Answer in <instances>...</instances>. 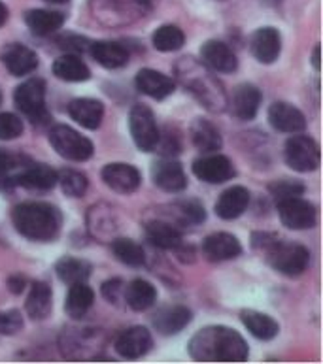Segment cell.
<instances>
[{"label":"cell","instance_id":"6da1fadb","mask_svg":"<svg viewBox=\"0 0 323 364\" xmlns=\"http://www.w3.org/2000/svg\"><path fill=\"white\" fill-rule=\"evenodd\" d=\"M189 353L201 363H244L248 359V343L233 328L208 326L193 336Z\"/></svg>","mask_w":323,"mask_h":364},{"label":"cell","instance_id":"7a4b0ae2","mask_svg":"<svg viewBox=\"0 0 323 364\" xmlns=\"http://www.w3.org/2000/svg\"><path fill=\"white\" fill-rule=\"evenodd\" d=\"M17 232L36 242H50L60 230V213L51 204L25 202L14 208L11 213Z\"/></svg>","mask_w":323,"mask_h":364},{"label":"cell","instance_id":"3957f363","mask_svg":"<svg viewBox=\"0 0 323 364\" xmlns=\"http://www.w3.org/2000/svg\"><path fill=\"white\" fill-rule=\"evenodd\" d=\"M16 108L23 115H27L34 125H44L50 121V114L46 108V83L40 77H31L21 83L14 92Z\"/></svg>","mask_w":323,"mask_h":364},{"label":"cell","instance_id":"277c9868","mask_svg":"<svg viewBox=\"0 0 323 364\" xmlns=\"http://www.w3.org/2000/svg\"><path fill=\"white\" fill-rule=\"evenodd\" d=\"M265 251H267V261L270 267L276 272L290 277L301 276L310 261V253L307 247L297 244H282L278 240H274Z\"/></svg>","mask_w":323,"mask_h":364},{"label":"cell","instance_id":"5b68a950","mask_svg":"<svg viewBox=\"0 0 323 364\" xmlns=\"http://www.w3.org/2000/svg\"><path fill=\"white\" fill-rule=\"evenodd\" d=\"M50 144L60 157L68 161H88L93 157V144L80 132L66 125H57L50 131Z\"/></svg>","mask_w":323,"mask_h":364},{"label":"cell","instance_id":"8992f818","mask_svg":"<svg viewBox=\"0 0 323 364\" xmlns=\"http://www.w3.org/2000/svg\"><path fill=\"white\" fill-rule=\"evenodd\" d=\"M129 127H131L132 140L142 151H154L159 146L161 134L155 123L154 112L144 106V104H137L131 109V117H129Z\"/></svg>","mask_w":323,"mask_h":364},{"label":"cell","instance_id":"52a82bcc","mask_svg":"<svg viewBox=\"0 0 323 364\" xmlns=\"http://www.w3.org/2000/svg\"><path fill=\"white\" fill-rule=\"evenodd\" d=\"M280 221L291 230H307L316 225L318 210L312 202L305 200L301 196H290L276 202Z\"/></svg>","mask_w":323,"mask_h":364},{"label":"cell","instance_id":"ba28073f","mask_svg":"<svg viewBox=\"0 0 323 364\" xmlns=\"http://www.w3.org/2000/svg\"><path fill=\"white\" fill-rule=\"evenodd\" d=\"M284 155L287 166L297 172H312L319 166V146L310 136H291Z\"/></svg>","mask_w":323,"mask_h":364},{"label":"cell","instance_id":"9c48e42d","mask_svg":"<svg viewBox=\"0 0 323 364\" xmlns=\"http://www.w3.org/2000/svg\"><path fill=\"white\" fill-rule=\"evenodd\" d=\"M193 174L206 183H225L235 178V166L223 155H206L193 163Z\"/></svg>","mask_w":323,"mask_h":364},{"label":"cell","instance_id":"30bf717a","mask_svg":"<svg viewBox=\"0 0 323 364\" xmlns=\"http://www.w3.org/2000/svg\"><path fill=\"white\" fill-rule=\"evenodd\" d=\"M102 180L110 189L121 195H129L140 187V172L134 166L125 163H112L102 170Z\"/></svg>","mask_w":323,"mask_h":364},{"label":"cell","instance_id":"8fae6325","mask_svg":"<svg viewBox=\"0 0 323 364\" xmlns=\"http://www.w3.org/2000/svg\"><path fill=\"white\" fill-rule=\"evenodd\" d=\"M152 334L148 328L144 326H132L121 332L117 342H115V351L123 357V359H140L152 349Z\"/></svg>","mask_w":323,"mask_h":364},{"label":"cell","instance_id":"7c38bea8","mask_svg":"<svg viewBox=\"0 0 323 364\" xmlns=\"http://www.w3.org/2000/svg\"><path fill=\"white\" fill-rule=\"evenodd\" d=\"M154 183L166 193H180L187 187V176L181 168V164L172 159L157 161L152 168Z\"/></svg>","mask_w":323,"mask_h":364},{"label":"cell","instance_id":"4fadbf2b","mask_svg":"<svg viewBox=\"0 0 323 364\" xmlns=\"http://www.w3.org/2000/svg\"><path fill=\"white\" fill-rule=\"evenodd\" d=\"M2 63L14 76H27L38 68V55L23 44H10L2 49Z\"/></svg>","mask_w":323,"mask_h":364},{"label":"cell","instance_id":"5bb4252c","mask_svg":"<svg viewBox=\"0 0 323 364\" xmlns=\"http://www.w3.org/2000/svg\"><path fill=\"white\" fill-rule=\"evenodd\" d=\"M261 106V91L252 83H242L233 91L231 97V112L242 121L253 119Z\"/></svg>","mask_w":323,"mask_h":364},{"label":"cell","instance_id":"9a60e30c","mask_svg":"<svg viewBox=\"0 0 323 364\" xmlns=\"http://www.w3.org/2000/svg\"><path fill=\"white\" fill-rule=\"evenodd\" d=\"M201 59L212 70L223 72V74L235 72L236 66H238L235 51L223 42H218V40H210L201 48Z\"/></svg>","mask_w":323,"mask_h":364},{"label":"cell","instance_id":"2e32d148","mask_svg":"<svg viewBox=\"0 0 323 364\" xmlns=\"http://www.w3.org/2000/svg\"><path fill=\"white\" fill-rule=\"evenodd\" d=\"M269 121L276 131L291 134L305 131L307 127V119L301 109L287 102H274L269 109Z\"/></svg>","mask_w":323,"mask_h":364},{"label":"cell","instance_id":"e0dca14e","mask_svg":"<svg viewBox=\"0 0 323 364\" xmlns=\"http://www.w3.org/2000/svg\"><path fill=\"white\" fill-rule=\"evenodd\" d=\"M68 114L78 125L95 131L99 129L105 117V104L95 98H76L68 104Z\"/></svg>","mask_w":323,"mask_h":364},{"label":"cell","instance_id":"ac0fdd59","mask_svg":"<svg viewBox=\"0 0 323 364\" xmlns=\"http://www.w3.org/2000/svg\"><path fill=\"white\" fill-rule=\"evenodd\" d=\"M282 51V36L276 28L263 27L253 34L252 38V53L255 59L263 65H270L280 57Z\"/></svg>","mask_w":323,"mask_h":364},{"label":"cell","instance_id":"d6986e66","mask_svg":"<svg viewBox=\"0 0 323 364\" xmlns=\"http://www.w3.org/2000/svg\"><path fill=\"white\" fill-rule=\"evenodd\" d=\"M203 251L210 261H229V259L240 255L242 245L233 234L216 232L204 240Z\"/></svg>","mask_w":323,"mask_h":364},{"label":"cell","instance_id":"ffe728a7","mask_svg":"<svg viewBox=\"0 0 323 364\" xmlns=\"http://www.w3.org/2000/svg\"><path fill=\"white\" fill-rule=\"evenodd\" d=\"M137 87L138 91L148 95V97L155 98V100H163L169 95L174 92L176 83L172 82V77L164 76L161 72L152 70V68H144L137 74Z\"/></svg>","mask_w":323,"mask_h":364},{"label":"cell","instance_id":"44dd1931","mask_svg":"<svg viewBox=\"0 0 323 364\" xmlns=\"http://www.w3.org/2000/svg\"><path fill=\"white\" fill-rule=\"evenodd\" d=\"M248 204H250V193H248V189H244V187H231L216 202V213H218V218L231 221V219L240 218L242 213L246 212Z\"/></svg>","mask_w":323,"mask_h":364},{"label":"cell","instance_id":"7402d4cb","mask_svg":"<svg viewBox=\"0 0 323 364\" xmlns=\"http://www.w3.org/2000/svg\"><path fill=\"white\" fill-rule=\"evenodd\" d=\"M16 183L27 189L48 191L57 183V172L48 164H28L16 176Z\"/></svg>","mask_w":323,"mask_h":364},{"label":"cell","instance_id":"603a6c76","mask_svg":"<svg viewBox=\"0 0 323 364\" xmlns=\"http://www.w3.org/2000/svg\"><path fill=\"white\" fill-rule=\"evenodd\" d=\"M191 323V311L184 308V306H172V308H164L161 310L154 319V326L161 334L170 336V334H178L184 331L187 325Z\"/></svg>","mask_w":323,"mask_h":364},{"label":"cell","instance_id":"cb8c5ba5","mask_svg":"<svg viewBox=\"0 0 323 364\" xmlns=\"http://www.w3.org/2000/svg\"><path fill=\"white\" fill-rule=\"evenodd\" d=\"M125 300L129 308L134 311H146L155 304L157 300V291L146 279H134L127 285Z\"/></svg>","mask_w":323,"mask_h":364},{"label":"cell","instance_id":"d4e9b609","mask_svg":"<svg viewBox=\"0 0 323 364\" xmlns=\"http://www.w3.org/2000/svg\"><path fill=\"white\" fill-rule=\"evenodd\" d=\"M25 23L36 36H48L63 27L65 16L51 10H31L25 16Z\"/></svg>","mask_w":323,"mask_h":364},{"label":"cell","instance_id":"484cf974","mask_svg":"<svg viewBox=\"0 0 323 364\" xmlns=\"http://www.w3.org/2000/svg\"><path fill=\"white\" fill-rule=\"evenodd\" d=\"M93 289L88 287L85 282L74 283V285H70V291H68V296H66V314H68L72 319H82V317L89 311V308L93 306Z\"/></svg>","mask_w":323,"mask_h":364},{"label":"cell","instance_id":"4316f807","mask_svg":"<svg viewBox=\"0 0 323 364\" xmlns=\"http://www.w3.org/2000/svg\"><path fill=\"white\" fill-rule=\"evenodd\" d=\"M91 55L105 68H121L129 60L127 49L117 42H95L91 44Z\"/></svg>","mask_w":323,"mask_h":364},{"label":"cell","instance_id":"83f0119b","mask_svg":"<svg viewBox=\"0 0 323 364\" xmlns=\"http://www.w3.org/2000/svg\"><path fill=\"white\" fill-rule=\"evenodd\" d=\"M240 319L248 331L252 332L255 338H259V340H272L280 332L278 323L270 316H267V314H261V311L244 310L240 314Z\"/></svg>","mask_w":323,"mask_h":364},{"label":"cell","instance_id":"f1b7e54d","mask_svg":"<svg viewBox=\"0 0 323 364\" xmlns=\"http://www.w3.org/2000/svg\"><path fill=\"white\" fill-rule=\"evenodd\" d=\"M53 74L65 82H88L91 77L88 65L76 55H63L53 63Z\"/></svg>","mask_w":323,"mask_h":364},{"label":"cell","instance_id":"f546056e","mask_svg":"<svg viewBox=\"0 0 323 364\" xmlns=\"http://www.w3.org/2000/svg\"><path fill=\"white\" fill-rule=\"evenodd\" d=\"M148 240L161 250H176L181 245V232L166 221H152L146 227Z\"/></svg>","mask_w":323,"mask_h":364},{"label":"cell","instance_id":"4dcf8cb0","mask_svg":"<svg viewBox=\"0 0 323 364\" xmlns=\"http://www.w3.org/2000/svg\"><path fill=\"white\" fill-rule=\"evenodd\" d=\"M191 140L198 151L204 153L218 151L219 147H221V136H219L218 129L206 119H197L193 123Z\"/></svg>","mask_w":323,"mask_h":364},{"label":"cell","instance_id":"1f68e13d","mask_svg":"<svg viewBox=\"0 0 323 364\" xmlns=\"http://www.w3.org/2000/svg\"><path fill=\"white\" fill-rule=\"evenodd\" d=\"M51 289L48 283H34L27 296V314L33 319H46L51 311Z\"/></svg>","mask_w":323,"mask_h":364},{"label":"cell","instance_id":"d6a6232c","mask_svg":"<svg viewBox=\"0 0 323 364\" xmlns=\"http://www.w3.org/2000/svg\"><path fill=\"white\" fill-rule=\"evenodd\" d=\"M55 272H57L60 282L68 283V285H74V283H83L89 276H91V267H89L85 261L72 259V257H65V259H60V261L57 262Z\"/></svg>","mask_w":323,"mask_h":364},{"label":"cell","instance_id":"836d02e7","mask_svg":"<svg viewBox=\"0 0 323 364\" xmlns=\"http://www.w3.org/2000/svg\"><path fill=\"white\" fill-rule=\"evenodd\" d=\"M112 251L117 257V261L127 267H142L146 257H144L142 245H138L134 240L117 238L112 242Z\"/></svg>","mask_w":323,"mask_h":364},{"label":"cell","instance_id":"e575fe53","mask_svg":"<svg viewBox=\"0 0 323 364\" xmlns=\"http://www.w3.org/2000/svg\"><path fill=\"white\" fill-rule=\"evenodd\" d=\"M154 46L157 51L169 53V51H178L186 42V36L180 28L174 25H163L154 33Z\"/></svg>","mask_w":323,"mask_h":364},{"label":"cell","instance_id":"d590c367","mask_svg":"<svg viewBox=\"0 0 323 364\" xmlns=\"http://www.w3.org/2000/svg\"><path fill=\"white\" fill-rule=\"evenodd\" d=\"M57 183H60V189L63 193L68 196H82L85 191H88V178L82 174V172H76V170H63L60 174H57Z\"/></svg>","mask_w":323,"mask_h":364},{"label":"cell","instance_id":"8d00e7d4","mask_svg":"<svg viewBox=\"0 0 323 364\" xmlns=\"http://www.w3.org/2000/svg\"><path fill=\"white\" fill-rule=\"evenodd\" d=\"M23 134V121L14 114H0V140H16Z\"/></svg>","mask_w":323,"mask_h":364},{"label":"cell","instance_id":"74e56055","mask_svg":"<svg viewBox=\"0 0 323 364\" xmlns=\"http://www.w3.org/2000/svg\"><path fill=\"white\" fill-rule=\"evenodd\" d=\"M23 328V319L21 314L17 310L10 311H0V334H16Z\"/></svg>","mask_w":323,"mask_h":364},{"label":"cell","instance_id":"f35d334b","mask_svg":"<svg viewBox=\"0 0 323 364\" xmlns=\"http://www.w3.org/2000/svg\"><path fill=\"white\" fill-rule=\"evenodd\" d=\"M270 191H272L276 202L284 200V198H290V196H301L305 187L297 181H278V183L270 185Z\"/></svg>","mask_w":323,"mask_h":364},{"label":"cell","instance_id":"ab89813d","mask_svg":"<svg viewBox=\"0 0 323 364\" xmlns=\"http://www.w3.org/2000/svg\"><path fill=\"white\" fill-rule=\"evenodd\" d=\"M181 212H184L187 221H191V223H201V221H204V218H206L204 208L195 200L184 202V204H181Z\"/></svg>","mask_w":323,"mask_h":364},{"label":"cell","instance_id":"60d3db41","mask_svg":"<svg viewBox=\"0 0 323 364\" xmlns=\"http://www.w3.org/2000/svg\"><path fill=\"white\" fill-rule=\"evenodd\" d=\"M121 291H123L121 279H110V282L102 283V294H105V299L110 300V302H117Z\"/></svg>","mask_w":323,"mask_h":364},{"label":"cell","instance_id":"b9f144b4","mask_svg":"<svg viewBox=\"0 0 323 364\" xmlns=\"http://www.w3.org/2000/svg\"><path fill=\"white\" fill-rule=\"evenodd\" d=\"M23 287H25V279H23V277H19V276L11 277V279H10L11 293H16V294H17V293H21Z\"/></svg>","mask_w":323,"mask_h":364},{"label":"cell","instance_id":"7bdbcfd3","mask_svg":"<svg viewBox=\"0 0 323 364\" xmlns=\"http://www.w3.org/2000/svg\"><path fill=\"white\" fill-rule=\"evenodd\" d=\"M11 183H14V178H11L8 172H4V170L0 168V189H6V187H10Z\"/></svg>","mask_w":323,"mask_h":364},{"label":"cell","instance_id":"ee69618b","mask_svg":"<svg viewBox=\"0 0 323 364\" xmlns=\"http://www.w3.org/2000/svg\"><path fill=\"white\" fill-rule=\"evenodd\" d=\"M6 21H8V8L0 2V27H2Z\"/></svg>","mask_w":323,"mask_h":364},{"label":"cell","instance_id":"f6af8a7d","mask_svg":"<svg viewBox=\"0 0 323 364\" xmlns=\"http://www.w3.org/2000/svg\"><path fill=\"white\" fill-rule=\"evenodd\" d=\"M312 65L316 70H319V46L314 48V53H312Z\"/></svg>","mask_w":323,"mask_h":364},{"label":"cell","instance_id":"bcb514c9","mask_svg":"<svg viewBox=\"0 0 323 364\" xmlns=\"http://www.w3.org/2000/svg\"><path fill=\"white\" fill-rule=\"evenodd\" d=\"M46 2H51V4H63L66 0H46Z\"/></svg>","mask_w":323,"mask_h":364},{"label":"cell","instance_id":"7dc6e473","mask_svg":"<svg viewBox=\"0 0 323 364\" xmlns=\"http://www.w3.org/2000/svg\"><path fill=\"white\" fill-rule=\"evenodd\" d=\"M140 2H149V0H140Z\"/></svg>","mask_w":323,"mask_h":364},{"label":"cell","instance_id":"c3c4849f","mask_svg":"<svg viewBox=\"0 0 323 364\" xmlns=\"http://www.w3.org/2000/svg\"><path fill=\"white\" fill-rule=\"evenodd\" d=\"M0 100H2V97H0Z\"/></svg>","mask_w":323,"mask_h":364}]
</instances>
